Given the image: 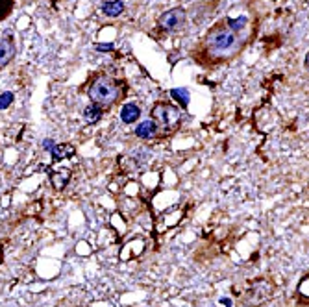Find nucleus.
<instances>
[{
	"instance_id": "f257e3e1",
	"label": "nucleus",
	"mask_w": 309,
	"mask_h": 307,
	"mask_svg": "<svg viewBox=\"0 0 309 307\" xmlns=\"http://www.w3.org/2000/svg\"><path fill=\"white\" fill-rule=\"evenodd\" d=\"M241 37L226 26H215L207 33V50L217 58H226L241 48Z\"/></svg>"
},
{
	"instance_id": "f03ea898",
	"label": "nucleus",
	"mask_w": 309,
	"mask_h": 307,
	"mask_svg": "<svg viewBox=\"0 0 309 307\" xmlns=\"http://www.w3.org/2000/svg\"><path fill=\"white\" fill-rule=\"evenodd\" d=\"M120 93H122V84L113 78H99L89 87V98L97 105L115 104L120 98Z\"/></svg>"
},
{
	"instance_id": "7ed1b4c3",
	"label": "nucleus",
	"mask_w": 309,
	"mask_h": 307,
	"mask_svg": "<svg viewBox=\"0 0 309 307\" xmlns=\"http://www.w3.org/2000/svg\"><path fill=\"white\" fill-rule=\"evenodd\" d=\"M152 120L158 124V128H163L165 131H172L182 122V109L174 104L158 102L152 109Z\"/></svg>"
},
{
	"instance_id": "20e7f679",
	"label": "nucleus",
	"mask_w": 309,
	"mask_h": 307,
	"mask_svg": "<svg viewBox=\"0 0 309 307\" xmlns=\"http://www.w3.org/2000/svg\"><path fill=\"white\" fill-rule=\"evenodd\" d=\"M185 22V9L184 7H172L169 11L159 15L158 24L163 32H176L184 26Z\"/></svg>"
},
{
	"instance_id": "39448f33",
	"label": "nucleus",
	"mask_w": 309,
	"mask_h": 307,
	"mask_svg": "<svg viewBox=\"0 0 309 307\" xmlns=\"http://www.w3.org/2000/svg\"><path fill=\"white\" fill-rule=\"evenodd\" d=\"M17 46L11 37V33H0V69L6 67L15 58Z\"/></svg>"
},
{
	"instance_id": "423d86ee",
	"label": "nucleus",
	"mask_w": 309,
	"mask_h": 307,
	"mask_svg": "<svg viewBox=\"0 0 309 307\" xmlns=\"http://www.w3.org/2000/svg\"><path fill=\"white\" fill-rule=\"evenodd\" d=\"M139 117H141V107H139L135 102H128V104L122 105V109H120V120H122L124 124H133V122H137Z\"/></svg>"
},
{
	"instance_id": "0eeeda50",
	"label": "nucleus",
	"mask_w": 309,
	"mask_h": 307,
	"mask_svg": "<svg viewBox=\"0 0 309 307\" xmlns=\"http://www.w3.org/2000/svg\"><path fill=\"white\" fill-rule=\"evenodd\" d=\"M158 124L154 122V120H143L141 124H137L135 128V135L139 139H152L156 133H158Z\"/></svg>"
},
{
	"instance_id": "6e6552de",
	"label": "nucleus",
	"mask_w": 309,
	"mask_h": 307,
	"mask_svg": "<svg viewBox=\"0 0 309 307\" xmlns=\"http://www.w3.org/2000/svg\"><path fill=\"white\" fill-rule=\"evenodd\" d=\"M102 11L107 17H118L124 11V2L122 0H107V2L102 4Z\"/></svg>"
},
{
	"instance_id": "1a4fd4ad",
	"label": "nucleus",
	"mask_w": 309,
	"mask_h": 307,
	"mask_svg": "<svg viewBox=\"0 0 309 307\" xmlns=\"http://www.w3.org/2000/svg\"><path fill=\"white\" fill-rule=\"evenodd\" d=\"M50 180H52L54 187L58 191L65 189L67 183H69V180H71V170H58V172H52L50 174Z\"/></svg>"
},
{
	"instance_id": "9d476101",
	"label": "nucleus",
	"mask_w": 309,
	"mask_h": 307,
	"mask_svg": "<svg viewBox=\"0 0 309 307\" xmlns=\"http://www.w3.org/2000/svg\"><path fill=\"white\" fill-rule=\"evenodd\" d=\"M52 156L56 161H61V159H67V157H73L74 156V146L73 144H56L52 148Z\"/></svg>"
},
{
	"instance_id": "9b49d317",
	"label": "nucleus",
	"mask_w": 309,
	"mask_h": 307,
	"mask_svg": "<svg viewBox=\"0 0 309 307\" xmlns=\"http://www.w3.org/2000/svg\"><path fill=\"white\" fill-rule=\"evenodd\" d=\"M84 117H86V120L89 124H97L100 118H102V109H100V105L89 104L86 109H84Z\"/></svg>"
},
{
	"instance_id": "f8f14e48",
	"label": "nucleus",
	"mask_w": 309,
	"mask_h": 307,
	"mask_svg": "<svg viewBox=\"0 0 309 307\" xmlns=\"http://www.w3.org/2000/svg\"><path fill=\"white\" fill-rule=\"evenodd\" d=\"M171 95H172V98H174V100H178V102H180V105H182V109H185V107L189 105V102H191L189 91H187L185 87H176V89H172Z\"/></svg>"
},
{
	"instance_id": "ddd939ff",
	"label": "nucleus",
	"mask_w": 309,
	"mask_h": 307,
	"mask_svg": "<svg viewBox=\"0 0 309 307\" xmlns=\"http://www.w3.org/2000/svg\"><path fill=\"white\" fill-rule=\"evenodd\" d=\"M226 26H228V30H231L233 33L237 32H243L244 28L248 26V19L246 17H237V19H226Z\"/></svg>"
},
{
	"instance_id": "4468645a",
	"label": "nucleus",
	"mask_w": 309,
	"mask_h": 307,
	"mask_svg": "<svg viewBox=\"0 0 309 307\" xmlns=\"http://www.w3.org/2000/svg\"><path fill=\"white\" fill-rule=\"evenodd\" d=\"M13 100H15L13 93H9V91L2 93V95H0V111H4V109H7L9 105L13 104Z\"/></svg>"
},
{
	"instance_id": "2eb2a0df",
	"label": "nucleus",
	"mask_w": 309,
	"mask_h": 307,
	"mask_svg": "<svg viewBox=\"0 0 309 307\" xmlns=\"http://www.w3.org/2000/svg\"><path fill=\"white\" fill-rule=\"evenodd\" d=\"M11 11V0H0V19H4Z\"/></svg>"
},
{
	"instance_id": "dca6fc26",
	"label": "nucleus",
	"mask_w": 309,
	"mask_h": 307,
	"mask_svg": "<svg viewBox=\"0 0 309 307\" xmlns=\"http://www.w3.org/2000/svg\"><path fill=\"white\" fill-rule=\"evenodd\" d=\"M95 48H97L99 52H109V50H113L115 46H113V43H107V45L102 43V45H95Z\"/></svg>"
},
{
	"instance_id": "f3484780",
	"label": "nucleus",
	"mask_w": 309,
	"mask_h": 307,
	"mask_svg": "<svg viewBox=\"0 0 309 307\" xmlns=\"http://www.w3.org/2000/svg\"><path fill=\"white\" fill-rule=\"evenodd\" d=\"M54 146H56L54 139H45V141H43V148H45V150H50V152H52Z\"/></svg>"
}]
</instances>
